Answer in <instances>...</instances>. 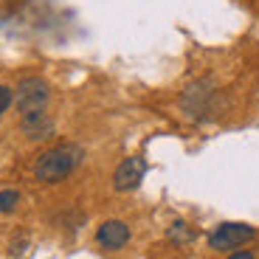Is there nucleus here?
<instances>
[{"label":"nucleus","mask_w":259,"mask_h":259,"mask_svg":"<svg viewBox=\"0 0 259 259\" xmlns=\"http://www.w3.org/2000/svg\"><path fill=\"white\" fill-rule=\"evenodd\" d=\"M84 161V149L73 141L54 144L42 155L34 161V181L39 183H59L65 178H71Z\"/></svg>","instance_id":"1"},{"label":"nucleus","mask_w":259,"mask_h":259,"mask_svg":"<svg viewBox=\"0 0 259 259\" xmlns=\"http://www.w3.org/2000/svg\"><path fill=\"white\" fill-rule=\"evenodd\" d=\"M48 102H51V84L42 76H23L14 88V104L20 116L48 110Z\"/></svg>","instance_id":"2"},{"label":"nucleus","mask_w":259,"mask_h":259,"mask_svg":"<svg viewBox=\"0 0 259 259\" xmlns=\"http://www.w3.org/2000/svg\"><path fill=\"white\" fill-rule=\"evenodd\" d=\"M256 237V228L248 223H220L208 234V248L211 251H234L242 248L245 242H251Z\"/></svg>","instance_id":"3"},{"label":"nucleus","mask_w":259,"mask_h":259,"mask_svg":"<svg viewBox=\"0 0 259 259\" xmlns=\"http://www.w3.org/2000/svg\"><path fill=\"white\" fill-rule=\"evenodd\" d=\"M144 175H147V161L141 155H130L113 172V189L116 192H133V189L141 186Z\"/></svg>","instance_id":"4"},{"label":"nucleus","mask_w":259,"mask_h":259,"mask_svg":"<svg viewBox=\"0 0 259 259\" xmlns=\"http://www.w3.org/2000/svg\"><path fill=\"white\" fill-rule=\"evenodd\" d=\"M96 245L104 248V251H121L130 242V226L124 220H104L102 226L96 228Z\"/></svg>","instance_id":"5"},{"label":"nucleus","mask_w":259,"mask_h":259,"mask_svg":"<svg viewBox=\"0 0 259 259\" xmlns=\"http://www.w3.org/2000/svg\"><path fill=\"white\" fill-rule=\"evenodd\" d=\"M20 133L28 138V141H48V138L57 133V124L48 116V110L42 113H28V116H20Z\"/></svg>","instance_id":"6"},{"label":"nucleus","mask_w":259,"mask_h":259,"mask_svg":"<svg viewBox=\"0 0 259 259\" xmlns=\"http://www.w3.org/2000/svg\"><path fill=\"white\" fill-rule=\"evenodd\" d=\"M20 203H23V194H20L17 189H3V192H0V214L14 211Z\"/></svg>","instance_id":"7"},{"label":"nucleus","mask_w":259,"mask_h":259,"mask_svg":"<svg viewBox=\"0 0 259 259\" xmlns=\"http://www.w3.org/2000/svg\"><path fill=\"white\" fill-rule=\"evenodd\" d=\"M169 237L183 245V242H192V240H194V231L186 226V223H175V226L169 228Z\"/></svg>","instance_id":"8"},{"label":"nucleus","mask_w":259,"mask_h":259,"mask_svg":"<svg viewBox=\"0 0 259 259\" xmlns=\"http://www.w3.org/2000/svg\"><path fill=\"white\" fill-rule=\"evenodd\" d=\"M14 104V88H9V84H0V121H3V116L9 113V107Z\"/></svg>","instance_id":"9"},{"label":"nucleus","mask_w":259,"mask_h":259,"mask_svg":"<svg viewBox=\"0 0 259 259\" xmlns=\"http://www.w3.org/2000/svg\"><path fill=\"white\" fill-rule=\"evenodd\" d=\"M228 259H256V253L253 251H231V256Z\"/></svg>","instance_id":"10"}]
</instances>
